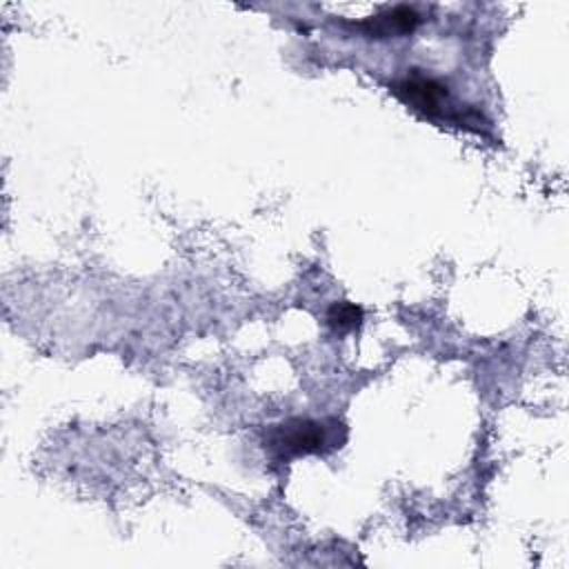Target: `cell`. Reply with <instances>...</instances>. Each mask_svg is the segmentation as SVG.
Instances as JSON below:
<instances>
[{"mask_svg":"<svg viewBox=\"0 0 569 569\" xmlns=\"http://www.w3.org/2000/svg\"><path fill=\"white\" fill-rule=\"evenodd\" d=\"M360 322H362V309L356 307L353 302L340 300V302H333V305L329 307V311H327V325H329L331 331L338 333V336L358 329Z\"/></svg>","mask_w":569,"mask_h":569,"instance_id":"obj_4","label":"cell"},{"mask_svg":"<svg viewBox=\"0 0 569 569\" xmlns=\"http://www.w3.org/2000/svg\"><path fill=\"white\" fill-rule=\"evenodd\" d=\"M345 440L347 429L338 418H289L267 429L264 449L276 462H289L300 456L340 449Z\"/></svg>","mask_w":569,"mask_h":569,"instance_id":"obj_1","label":"cell"},{"mask_svg":"<svg viewBox=\"0 0 569 569\" xmlns=\"http://www.w3.org/2000/svg\"><path fill=\"white\" fill-rule=\"evenodd\" d=\"M391 89L405 104L420 111L422 116L469 124L471 111H462V107L449 96L447 87L436 78L425 76L420 69H411L407 76L396 80Z\"/></svg>","mask_w":569,"mask_h":569,"instance_id":"obj_2","label":"cell"},{"mask_svg":"<svg viewBox=\"0 0 569 569\" xmlns=\"http://www.w3.org/2000/svg\"><path fill=\"white\" fill-rule=\"evenodd\" d=\"M420 22V13L413 7L398 4L391 9H385L376 16H369L367 20L358 22L356 27L362 29L371 38H389V36H405L411 33Z\"/></svg>","mask_w":569,"mask_h":569,"instance_id":"obj_3","label":"cell"}]
</instances>
